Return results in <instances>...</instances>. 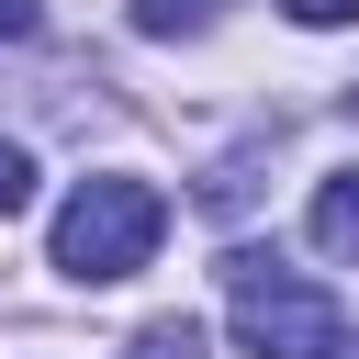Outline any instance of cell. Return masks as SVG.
Returning a JSON list of instances; mask_svg holds the SVG:
<instances>
[{
  "label": "cell",
  "instance_id": "obj_1",
  "mask_svg": "<svg viewBox=\"0 0 359 359\" xmlns=\"http://www.w3.org/2000/svg\"><path fill=\"white\" fill-rule=\"evenodd\" d=\"M157 236H168V191L135 180V168H101V180H79L56 202V269L90 280V292L101 280H135L157 258Z\"/></svg>",
  "mask_w": 359,
  "mask_h": 359
},
{
  "label": "cell",
  "instance_id": "obj_2",
  "mask_svg": "<svg viewBox=\"0 0 359 359\" xmlns=\"http://www.w3.org/2000/svg\"><path fill=\"white\" fill-rule=\"evenodd\" d=\"M224 314H236L247 359H337L348 348V303L292 280L269 247H224Z\"/></svg>",
  "mask_w": 359,
  "mask_h": 359
},
{
  "label": "cell",
  "instance_id": "obj_3",
  "mask_svg": "<svg viewBox=\"0 0 359 359\" xmlns=\"http://www.w3.org/2000/svg\"><path fill=\"white\" fill-rule=\"evenodd\" d=\"M303 224H314V247H325V258H359V168H337V180L314 191V213H303Z\"/></svg>",
  "mask_w": 359,
  "mask_h": 359
},
{
  "label": "cell",
  "instance_id": "obj_4",
  "mask_svg": "<svg viewBox=\"0 0 359 359\" xmlns=\"http://www.w3.org/2000/svg\"><path fill=\"white\" fill-rule=\"evenodd\" d=\"M123 359H202V325H191V314H168V325H146Z\"/></svg>",
  "mask_w": 359,
  "mask_h": 359
},
{
  "label": "cell",
  "instance_id": "obj_5",
  "mask_svg": "<svg viewBox=\"0 0 359 359\" xmlns=\"http://www.w3.org/2000/svg\"><path fill=\"white\" fill-rule=\"evenodd\" d=\"M135 34H202V0H135Z\"/></svg>",
  "mask_w": 359,
  "mask_h": 359
},
{
  "label": "cell",
  "instance_id": "obj_6",
  "mask_svg": "<svg viewBox=\"0 0 359 359\" xmlns=\"http://www.w3.org/2000/svg\"><path fill=\"white\" fill-rule=\"evenodd\" d=\"M22 202H34V157L0 135V213H22Z\"/></svg>",
  "mask_w": 359,
  "mask_h": 359
},
{
  "label": "cell",
  "instance_id": "obj_7",
  "mask_svg": "<svg viewBox=\"0 0 359 359\" xmlns=\"http://www.w3.org/2000/svg\"><path fill=\"white\" fill-rule=\"evenodd\" d=\"M292 22H314V34H337V22H359V0H280Z\"/></svg>",
  "mask_w": 359,
  "mask_h": 359
},
{
  "label": "cell",
  "instance_id": "obj_8",
  "mask_svg": "<svg viewBox=\"0 0 359 359\" xmlns=\"http://www.w3.org/2000/svg\"><path fill=\"white\" fill-rule=\"evenodd\" d=\"M0 34H34V0H0Z\"/></svg>",
  "mask_w": 359,
  "mask_h": 359
},
{
  "label": "cell",
  "instance_id": "obj_9",
  "mask_svg": "<svg viewBox=\"0 0 359 359\" xmlns=\"http://www.w3.org/2000/svg\"><path fill=\"white\" fill-rule=\"evenodd\" d=\"M337 359H359V348H337Z\"/></svg>",
  "mask_w": 359,
  "mask_h": 359
}]
</instances>
